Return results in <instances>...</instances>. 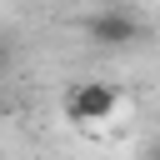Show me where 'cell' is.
I'll use <instances>...</instances> for the list:
<instances>
[{"label": "cell", "mask_w": 160, "mask_h": 160, "mask_svg": "<svg viewBox=\"0 0 160 160\" xmlns=\"http://www.w3.org/2000/svg\"><path fill=\"white\" fill-rule=\"evenodd\" d=\"M0 115H5V90H0Z\"/></svg>", "instance_id": "obj_3"}, {"label": "cell", "mask_w": 160, "mask_h": 160, "mask_svg": "<svg viewBox=\"0 0 160 160\" xmlns=\"http://www.w3.org/2000/svg\"><path fill=\"white\" fill-rule=\"evenodd\" d=\"M0 65H5V45H0Z\"/></svg>", "instance_id": "obj_4"}, {"label": "cell", "mask_w": 160, "mask_h": 160, "mask_svg": "<svg viewBox=\"0 0 160 160\" xmlns=\"http://www.w3.org/2000/svg\"><path fill=\"white\" fill-rule=\"evenodd\" d=\"M115 110H120V90L105 85V80H80L65 95V120H75V125H100Z\"/></svg>", "instance_id": "obj_2"}, {"label": "cell", "mask_w": 160, "mask_h": 160, "mask_svg": "<svg viewBox=\"0 0 160 160\" xmlns=\"http://www.w3.org/2000/svg\"><path fill=\"white\" fill-rule=\"evenodd\" d=\"M85 40L95 50H130L145 40V20L130 10V5H100L85 15Z\"/></svg>", "instance_id": "obj_1"}]
</instances>
